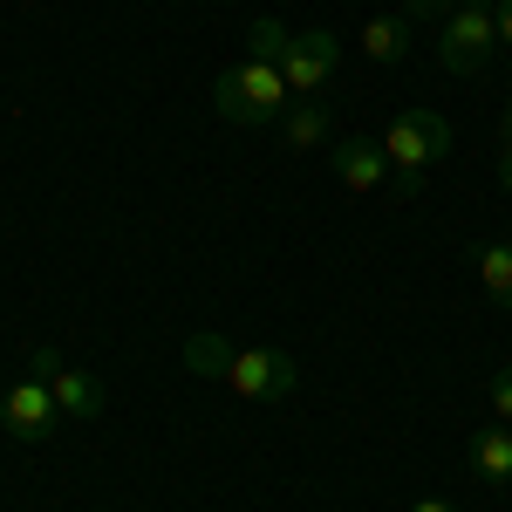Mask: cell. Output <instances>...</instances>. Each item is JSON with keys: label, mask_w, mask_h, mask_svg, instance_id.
<instances>
[{"label": "cell", "mask_w": 512, "mask_h": 512, "mask_svg": "<svg viewBox=\"0 0 512 512\" xmlns=\"http://www.w3.org/2000/svg\"><path fill=\"white\" fill-rule=\"evenodd\" d=\"M451 151V123L431 117V110H403V117L383 130V158L390 171H403V192H417L424 185V171Z\"/></svg>", "instance_id": "3957f363"}, {"label": "cell", "mask_w": 512, "mask_h": 512, "mask_svg": "<svg viewBox=\"0 0 512 512\" xmlns=\"http://www.w3.org/2000/svg\"><path fill=\"white\" fill-rule=\"evenodd\" d=\"M280 137H287V151H321L328 144V110L308 103V96H294L287 117H280Z\"/></svg>", "instance_id": "30bf717a"}, {"label": "cell", "mask_w": 512, "mask_h": 512, "mask_svg": "<svg viewBox=\"0 0 512 512\" xmlns=\"http://www.w3.org/2000/svg\"><path fill=\"white\" fill-rule=\"evenodd\" d=\"M226 383H233L239 396H253V403H280V396H294L301 369H294V355H280V349H239L233 369H226Z\"/></svg>", "instance_id": "5b68a950"}, {"label": "cell", "mask_w": 512, "mask_h": 512, "mask_svg": "<svg viewBox=\"0 0 512 512\" xmlns=\"http://www.w3.org/2000/svg\"><path fill=\"white\" fill-rule=\"evenodd\" d=\"M499 130H506V144H512V103H506V123H499Z\"/></svg>", "instance_id": "ffe728a7"}, {"label": "cell", "mask_w": 512, "mask_h": 512, "mask_svg": "<svg viewBox=\"0 0 512 512\" xmlns=\"http://www.w3.org/2000/svg\"><path fill=\"white\" fill-rule=\"evenodd\" d=\"M451 7H458V0H403V14H410V21H444Z\"/></svg>", "instance_id": "2e32d148"}, {"label": "cell", "mask_w": 512, "mask_h": 512, "mask_svg": "<svg viewBox=\"0 0 512 512\" xmlns=\"http://www.w3.org/2000/svg\"><path fill=\"white\" fill-rule=\"evenodd\" d=\"M499 48V21H492V0H458L444 21H437V62L451 76H478Z\"/></svg>", "instance_id": "7a4b0ae2"}, {"label": "cell", "mask_w": 512, "mask_h": 512, "mask_svg": "<svg viewBox=\"0 0 512 512\" xmlns=\"http://www.w3.org/2000/svg\"><path fill=\"white\" fill-rule=\"evenodd\" d=\"M492 21H499V41L512 48V0H492Z\"/></svg>", "instance_id": "e0dca14e"}, {"label": "cell", "mask_w": 512, "mask_h": 512, "mask_svg": "<svg viewBox=\"0 0 512 512\" xmlns=\"http://www.w3.org/2000/svg\"><path fill=\"white\" fill-rule=\"evenodd\" d=\"M287 28H280V21H253V28H246V55H253V62H274L280 69V55H287Z\"/></svg>", "instance_id": "5bb4252c"}, {"label": "cell", "mask_w": 512, "mask_h": 512, "mask_svg": "<svg viewBox=\"0 0 512 512\" xmlns=\"http://www.w3.org/2000/svg\"><path fill=\"white\" fill-rule=\"evenodd\" d=\"M28 376H41V383L55 390L62 417H96V410H103V383H96V376H82V369H62V355H55V349H35Z\"/></svg>", "instance_id": "52a82bcc"}, {"label": "cell", "mask_w": 512, "mask_h": 512, "mask_svg": "<svg viewBox=\"0 0 512 512\" xmlns=\"http://www.w3.org/2000/svg\"><path fill=\"white\" fill-rule=\"evenodd\" d=\"M287 96H294V89H287V76H280L274 62H253V55L212 82L219 117H226V123H246V130H253V123H280V117H287Z\"/></svg>", "instance_id": "6da1fadb"}, {"label": "cell", "mask_w": 512, "mask_h": 512, "mask_svg": "<svg viewBox=\"0 0 512 512\" xmlns=\"http://www.w3.org/2000/svg\"><path fill=\"white\" fill-rule=\"evenodd\" d=\"M185 369H192V376H226V369H233V349H226L219 335H192V342H185Z\"/></svg>", "instance_id": "4fadbf2b"}, {"label": "cell", "mask_w": 512, "mask_h": 512, "mask_svg": "<svg viewBox=\"0 0 512 512\" xmlns=\"http://www.w3.org/2000/svg\"><path fill=\"white\" fill-rule=\"evenodd\" d=\"M410 512H458V506H451V499H417Z\"/></svg>", "instance_id": "d6986e66"}, {"label": "cell", "mask_w": 512, "mask_h": 512, "mask_svg": "<svg viewBox=\"0 0 512 512\" xmlns=\"http://www.w3.org/2000/svg\"><path fill=\"white\" fill-rule=\"evenodd\" d=\"M499 185H506V192H512V144H506V151H499Z\"/></svg>", "instance_id": "ac0fdd59"}, {"label": "cell", "mask_w": 512, "mask_h": 512, "mask_svg": "<svg viewBox=\"0 0 512 512\" xmlns=\"http://www.w3.org/2000/svg\"><path fill=\"white\" fill-rule=\"evenodd\" d=\"M0 424L21 437V444H41V437H55V424H62V403H55V390L41 376L21 369V383H7V396H0Z\"/></svg>", "instance_id": "277c9868"}, {"label": "cell", "mask_w": 512, "mask_h": 512, "mask_svg": "<svg viewBox=\"0 0 512 512\" xmlns=\"http://www.w3.org/2000/svg\"><path fill=\"white\" fill-rule=\"evenodd\" d=\"M0 396H7V383H0Z\"/></svg>", "instance_id": "44dd1931"}, {"label": "cell", "mask_w": 512, "mask_h": 512, "mask_svg": "<svg viewBox=\"0 0 512 512\" xmlns=\"http://www.w3.org/2000/svg\"><path fill=\"white\" fill-rule=\"evenodd\" d=\"M472 472L485 485H512V431L506 424H492V431L472 437Z\"/></svg>", "instance_id": "8fae6325"}, {"label": "cell", "mask_w": 512, "mask_h": 512, "mask_svg": "<svg viewBox=\"0 0 512 512\" xmlns=\"http://www.w3.org/2000/svg\"><path fill=\"white\" fill-rule=\"evenodd\" d=\"M492 417H499V424H512V369H499V376H492Z\"/></svg>", "instance_id": "9a60e30c"}, {"label": "cell", "mask_w": 512, "mask_h": 512, "mask_svg": "<svg viewBox=\"0 0 512 512\" xmlns=\"http://www.w3.org/2000/svg\"><path fill=\"white\" fill-rule=\"evenodd\" d=\"M328 164H335V178H342L349 192H376V185L390 178L383 137H349V144H335V151H328Z\"/></svg>", "instance_id": "ba28073f"}, {"label": "cell", "mask_w": 512, "mask_h": 512, "mask_svg": "<svg viewBox=\"0 0 512 512\" xmlns=\"http://www.w3.org/2000/svg\"><path fill=\"white\" fill-rule=\"evenodd\" d=\"M362 55L383 62V69H396V62L410 55V14H376V21L362 28Z\"/></svg>", "instance_id": "9c48e42d"}, {"label": "cell", "mask_w": 512, "mask_h": 512, "mask_svg": "<svg viewBox=\"0 0 512 512\" xmlns=\"http://www.w3.org/2000/svg\"><path fill=\"white\" fill-rule=\"evenodd\" d=\"M478 280H485V294L499 308H512V246H485L478 253Z\"/></svg>", "instance_id": "7c38bea8"}, {"label": "cell", "mask_w": 512, "mask_h": 512, "mask_svg": "<svg viewBox=\"0 0 512 512\" xmlns=\"http://www.w3.org/2000/svg\"><path fill=\"white\" fill-rule=\"evenodd\" d=\"M342 69V35H328V28H308V35L287 41V55H280V76L294 96H315L321 82Z\"/></svg>", "instance_id": "8992f818"}]
</instances>
